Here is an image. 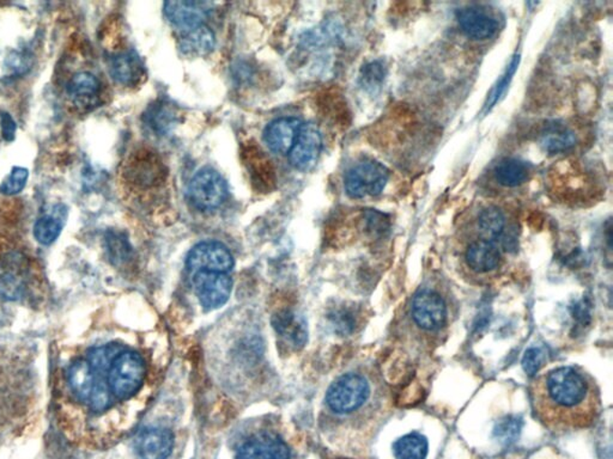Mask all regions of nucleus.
Segmentation results:
<instances>
[{
	"label": "nucleus",
	"instance_id": "obj_1",
	"mask_svg": "<svg viewBox=\"0 0 613 459\" xmlns=\"http://www.w3.org/2000/svg\"><path fill=\"white\" fill-rule=\"evenodd\" d=\"M529 400L535 417L553 431L590 428L601 411L599 386L579 366H558L535 375Z\"/></svg>",
	"mask_w": 613,
	"mask_h": 459
},
{
	"label": "nucleus",
	"instance_id": "obj_2",
	"mask_svg": "<svg viewBox=\"0 0 613 459\" xmlns=\"http://www.w3.org/2000/svg\"><path fill=\"white\" fill-rule=\"evenodd\" d=\"M326 402L333 413L349 415L374 404H391V396L383 382L374 381L361 372H349L332 383Z\"/></svg>",
	"mask_w": 613,
	"mask_h": 459
},
{
	"label": "nucleus",
	"instance_id": "obj_3",
	"mask_svg": "<svg viewBox=\"0 0 613 459\" xmlns=\"http://www.w3.org/2000/svg\"><path fill=\"white\" fill-rule=\"evenodd\" d=\"M144 377L145 364L140 354L122 350L112 361L107 385L115 399L127 400L141 388Z\"/></svg>",
	"mask_w": 613,
	"mask_h": 459
},
{
	"label": "nucleus",
	"instance_id": "obj_4",
	"mask_svg": "<svg viewBox=\"0 0 613 459\" xmlns=\"http://www.w3.org/2000/svg\"><path fill=\"white\" fill-rule=\"evenodd\" d=\"M410 317L420 331L437 334L447 325V303L438 292L419 291L410 305Z\"/></svg>",
	"mask_w": 613,
	"mask_h": 459
},
{
	"label": "nucleus",
	"instance_id": "obj_5",
	"mask_svg": "<svg viewBox=\"0 0 613 459\" xmlns=\"http://www.w3.org/2000/svg\"><path fill=\"white\" fill-rule=\"evenodd\" d=\"M390 179V170L376 161H364L347 172L344 186L353 199L376 197L383 193Z\"/></svg>",
	"mask_w": 613,
	"mask_h": 459
},
{
	"label": "nucleus",
	"instance_id": "obj_6",
	"mask_svg": "<svg viewBox=\"0 0 613 459\" xmlns=\"http://www.w3.org/2000/svg\"><path fill=\"white\" fill-rule=\"evenodd\" d=\"M227 195L226 180L212 168L199 170L188 187L190 201L202 211L219 208L226 201Z\"/></svg>",
	"mask_w": 613,
	"mask_h": 459
},
{
	"label": "nucleus",
	"instance_id": "obj_7",
	"mask_svg": "<svg viewBox=\"0 0 613 459\" xmlns=\"http://www.w3.org/2000/svg\"><path fill=\"white\" fill-rule=\"evenodd\" d=\"M186 265L194 273H228L233 269L234 259L230 249L220 242H202L188 254Z\"/></svg>",
	"mask_w": 613,
	"mask_h": 459
},
{
	"label": "nucleus",
	"instance_id": "obj_8",
	"mask_svg": "<svg viewBox=\"0 0 613 459\" xmlns=\"http://www.w3.org/2000/svg\"><path fill=\"white\" fill-rule=\"evenodd\" d=\"M192 284L199 302L208 311L226 305L233 288V281L227 273L197 272Z\"/></svg>",
	"mask_w": 613,
	"mask_h": 459
},
{
	"label": "nucleus",
	"instance_id": "obj_9",
	"mask_svg": "<svg viewBox=\"0 0 613 459\" xmlns=\"http://www.w3.org/2000/svg\"><path fill=\"white\" fill-rule=\"evenodd\" d=\"M322 150V137L319 131L318 126L314 124L302 125L295 143L290 150L289 162L290 164L301 170V172H308L313 169L319 158H320Z\"/></svg>",
	"mask_w": 613,
	"mask_h": 459
},
{
	"label": "nucleus",
	"instance_id": "obj_10",
	"mask_svg": "<svg viewBox=\"0 0 613 459\" xmlns=\"http://www.w3.org/2000/svg\"><path fill=\"white\" fill-rule=\"evenodd\" d=\"M242 157H244L245 166L253 187L263 193L275 190V165L272 164L270 157L256 143L245 146Z\"/></svg>",
	"mask_w": 613,
	"mask_h": 459
},
{
	"label": "nucleus",
	"instance_id": "obj_11",
	"mask_svg": "<svg viewBox=\"0 0 613 459\" xmlns=\"http://www.w3.org/2000/svg\"><path fill=\"white\" fill-rule=\"evenodd\" d=\"M126 175L140 186H155L165 179V165L158 154L150 150H140L127 164Z\"/></svg>",
	"mask_w": 613,
	"mask_h": 459
},
{
	"label": "nucleus",
	"instance_id": "obj_12",
	"mask_svg": "<svg viewBox=\"0 0 613 459\" xmlns=\"http://www.w3.org/2000/svg\"><path fill=\"white\" fill-rule=\"evenodd\" d=\"M173 447V433L166 428L144 429L134 440V450L140 459H167Z\"/></svg>",
	"mask_w": 613,
	"mask_h": 459
},
{
	"label": "nucleus",
	"instance_id": "obj_13",
	"mask_svg": "<svg viewBox=\"0 0 613 459\" xmlns=\"http://www.w3.org/2000/svg\"><path fill=\"white\" fill-rule=\"evenodd\" d=\"M212 9V4L205 2L165 3L166 17L180 31L204 24Z\"/></svg>",
	"mask_w": 613,
	"mask_h": 459
},
{
	"label": "nucleus",
	"instance_id": "obj_14",
	"mask_svg": "<svg viewBox=\"0 0 613 459\" xmlns=\"http://www.w3.org/2000/svg\"><path fill=\"white\" fill-rule=\"evenodd\" d=\"M272 327L277 332L278 338L283 343L293 349H302L308 340V328L306 321L290 310L278 311L272 317Z\"/></svg>",
	"mask_w": 613,
	"mask_h": 459
},
{
	"label": "nucleus",
	"instance_id": "obj_15",
	"mask_svg": "<svg viewBox=\"0 0 613 459\" xmlns=\"http://www.w3.org/2000/svg\"><path fill=\"white\" fill-rule=\"evenodd\" d=\"M302 121L296 118L278 119L265 128L264 142L272 153L286 154L290 153L299 135Z\"/></svg>",
	"mask_w": 613,
	"mask_h": 459
},
{
	"label": "nucleus",
	"instance_id": "obj_16",
	"mask_svg": "<svg viewBox=\"0 0 613 459\" xmlns=\"http://www.w3.org/2000/svg\"><path fill=\"white\" fill-rule=\"evenodd\" d=\"M288 446L277 437H253L239 449L237 459H289Z\"/></svg>",
	"mask_w": 613,
	"mask_h": 459
},
{
	"label": "nucleus",
	"instance_id": "obj_17",
	"mask_svg": "<svg viewBox=\"0 0 613 459\" xmlns=\"http://www.w3.org/2000/svg\"><path fill=\"white\" fill-rule=\"evenodd\" d=\"M467 267L477 274H487L499 269L500 251L493 242L483 240L473 241L465 252Z\"/></svg>",
	"mask_w": 613,
	"mask_h": 459
},
{
	"label": "nucleus",
	"instance_id": "obj_18",
	"mask_svg": "<svg viewBox=\"0 0 613 459\" xmlns=\"http://www.w3.org/2000/svg\"><path fill=\"white\" fill-rule=\"evenodd\" d=\"M68 375L72 392L78 400L86 404H89L97 388L106 383L93 371L86 360H78L72 364Z\"/></svg>",
	"mask_w": 613,
	"mask_h": 459
},
{
	"label": "nucleus",
	"instance_id": "obj_19",
	"mask_svg": "<svg viewBox=\"0 0 613 459\" xmlns=\"http://www.w3.org/2000/svg\"><path fill=\"white\" fill-rule=\"evenodd\" d=\"M458 22L464 34L473 40H487L495 35L497 22L478 7H465L458 13Z\"/></svg>",
	"mask_w": 613,
	"mask_h": 459
},
{
	"label": "nucleus",
	"instance_id": "obj_20",
	"mask_svg": "<svg viewBox=\"0 0 613 459\" xmlns=\"http://www.w3.org/2000/svg\"><path fill=\"white\" fill-rule=\"evenodd\" d=\"M215 47V35L205 24L180 31L179 49L185 56H208Z\"/></svg>",
	"mask_w": 613,
	"mask_h": 459
},
{
	"label": "nucleus",
	"instance_id": "obj_21",
	"mask_svg": "<svg viewBox=\"0 0 613 459\" xmlns=\"http://www.w3.org/2000/svg\"><path fill=\"white\" fill-rule=\"evenodd\" d=\"M101 84L99 79L89 72H79L68 82L67 93L76 106L88 108L95 106L99 99Z\"/></svg>",
	"mask_w": 613,
	"mask_h": 459
},
{
	"label": "nucleus",
	"instance_id": "obj_22",
	"mask_svg": "<svg viewBox=\"0 0 613 459\" xmlns=\"http://www.w3.org/2000/svg\"><path fill=\"white\" fill-rule=\"evenodd\" d=\"M112 77L119 84L133 86L144 77V65L134 52H125L114 57L110 67Z\"/></svg>",
	"mask_w": 613,
	"mask_h": 459
},
{
	"label": "nucleus",
	"instance_id": "obj_23",
	"mask_svg": "<svg viewBox=\"0 0 613 459\" xmlns=\"http://www.w3.org/2000/svg\"><path fill=\"white\" fill-rule=\"evenodd\" d=\"M575 133L561 122H551L546 125L540 136V146L551 154L565 153L575 146Z\"/></svg>",
	"mask_w": 613,
	"mask_h": 459
},
{
	"label": "nucleus",
	"instance_id": "obj_24",
	"mask_svg": "<svg viewBox=\"0 0 613 459\" xmlns=\"http://www.w3.org/2000/svg\"><path fill=\"white\" fill-rule=\"evenodd\" d=\"M507 220L503 212L495 206L484 208L478 216V227L483 234V240L496 243L500 241L508 248V234H506Z\"/></svg>",
	"mask_w": 613,
	"mask_h": 459
},
{
	"label": "nucleus",
	"instance_id": "obj_25",
	"mask_svg": "<svg viewBox=\"0 0 613 459\" xmlns=\"http://www.w3.org/2000/svg\"><path fill=\"white\" fill-rule=\"evenodd\" d=\"M429 453V443L419 432L401 437L393 444L395 459H426Z\"/></svg>",
	"mask_w": 613,
	"mask_h": 459
},
{
	"label": "nucleus",
	"instance_id": "obj_26",
	"mask_svg": "<svg viewBox=\"0 0 613 459\" xmlns=\"http://www.w3.org/2000/svg\"><path fill=\"white\" fill-rule=\"evenodd\" d=\"M528 166L517 158H507L500 162L495 168L497 182L504 187H518L528 177Z\"/></svg>",
	"mask_w": 613,
	"mask_h": 459
},
{
	"label": "nucleus",
	"instance_id": "obj_27",
	"mask_svg": "<svg viewBox=\"0 0 613 459\" xmlns=\"http://www.w3.org/2000/svg\"><path fill=\"white\" fill-rule=\"evenodd\" d=\"M121 352H122V347L118 345L99 347V349L90 350L86 361H88L93 371L95 372L97 375H100L110 370L112 361H113L114 357Z\"/></svg>",
	"mask_w": 613,
	"mask_h": 459
},
{
	"label": "nucleus",
	"instance_id": "obj_28",
	"mask_svg": "<svg viewBox=\"0 0 613 459\" xmlns=\"http://www.w3.org/2000/svg\"><path fill=\"white\" fill-rule=\"evenodd\" d=\"M63 225L52 216H43L35 223L34 236L39 243L43 245L52 244L59 237Z\"/></svg>",
	"mask_w": 613,
	"mask_h": 459
},
{
	"label": "nucleus",
	"instance_id": "obj_29",
	"mask_svg": "<svg viewBox=\"0 0 613 459\" xmlns=\"http://www.w3.org/2000/svg\"><path fill=\"white\" fill-rule=\"evenodd\" d=\"M518 61H520V57L514 56L511 57L507 70L504 71L502 77L500 78V82H497V84L493 86L492 92L488 97V102L485 104V108H487V110H491V108L497 103V101L500 100V97L506 93L508 85H509L511 79L514 77L515 72L518 70Z\"/></svg>",
	"mask_w": 613,
	"mask_h": 459
},
{
	"label": "nucleus",
	"instance_id": "obj_30",
	"mask_svg": "<svg viewBox=\"0 0 613 459\" xmlns=\"http://www.w3.org/2000/svg\"><path fill=\"white\" fill-rule=\"evenodd\" d=\"M28 176L29 172L27 169L16 166V168H14L13 172H10V175L4 180L2 186H0V193L5 195L21 193V191L23 190L25 184H27Z\"/></svg>",
	"mask_w": 613,
	"mask_h": 459
},
{
	"label": "nucleus",
	"instance_id": "obj_31",
	"mask_svg": "<svg viewBox=\"0 0 613 459\" xmlns=\"http://www.w3.org/2000/svg\"><path fill=\"white\" fill-rule=\"evenodd\" d=\"M544 361V354L539 349H529L526 350L524 359H522V366L526 374L535 377L536 372L542 367Z\"/></svg>",
	"mask_w": 613,
	"mask_h": 459
},
{
	"label": "nucleus",
	"instance_id": "obj_32",
	"mask_svg": "<svg viewBox=\"0 0 613 459\" xmlns=\"http://www.w3.org/2000/svg\"><path fill=\"white\" fill-rule=\"evenodd\" d=\"M108 251L111 252V258L117 260V261L122 262L123 260L127 259L130 254L129 244L122 238L113 234L108 238Z\"/></svg>",
	"mask_w": 613,
	"mask_h": 459
},
{
	"label": "nucleus",
	"instance_id": "obj_33",
	"mask_svg": "<svg viewBox=\"0 0 613 459\" xmlns=\"http://www.w3.org/2000/svg\"><path fill=\"white\" fill-rule=\"evenodd\" d=\"M518 431H520V428H518L517 422L511 421L509 419L502 422V424L499 426V428L496 429L499 438L502 439V442L507 443L515 442Z\"/></svg>",
	"mask_w": 613,
	"mask_h": 459
},
{
	"label": "nucleus",
	"instance_id": "obj_34",
	"mask_svg": "<svg viewBox=\"0 0 613 459\" xmlns=\"http://www.w3.org/2000/svg\"><path fill=\"white\" fill-rule=\"evenodd\" d=\"M383 68L380 64L372 63L365 67L364 81L365 84L373 86L376 85L377 83L383 82Z\"/></svg>",
	"mask_w": 613,
	"mask_h": 459
},
{
	"label": "nucleus",
	"instance_id": "obj_35",
	"mask_svg": "<svg viewBox=\"0 0 613 459\" xmlns=\"http://www.w3.org/2000/svg\"><path fill=\"white\" fill-rule=\"evenodd\" d=\"M2 124L4 136L6 137L7 140H10V137H13L14 133V124L10 117L3 118Z\"/></svg>",
	"mask_w": 613,
	"mask_h": 459
}]
</instances>
